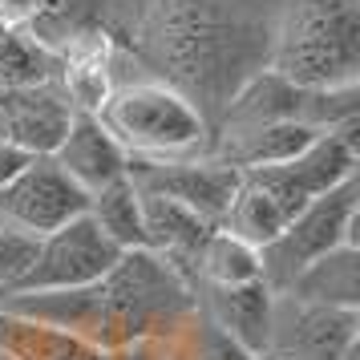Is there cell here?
Instances as JSON below:
<instances>
[{"mask_svg":"<svg viewBox=\"0 0 360 360\" xmlns=\"http://www.w3.org/2000/svg\"><path fill=\"white\" fill-rule=\"evenodd\" d=\"M279 0H126L117 45L214 130L231 98L267 69Z\"/></svg>","mask_w":360,"mask_h":360,"instance_id":"obj_1","label":"cell"},{"mask_svg":"<svg viewBox=\"0 0 360 360\" xmlns=\"http://www.w3.org/2000/svg\"><path fill=\"white\" fill-rule=\"evenodd\" d=\"M0 308L65 328L101 352H130L158 344L166 332L195 311V288L146 247L122 251L117 263L89 288L69 292H17L4 295Z\"/></svg>","mask_w":360,"mask_h":360,"instance_id":"obj_2","label":"cell"},{"mask_svg":"<svg viewBox=\"0 0 360 360\" xmlns=\"http://www.w3.org/2000/svg\"><path fill=\"white\" fill-rule=\"evenodd\" d=\"M267 69L295 89L360 85V0H279Z\"/></svg>","mask_w":360,"mask_h":360,"instance_id":"obj_3","label":"cell"},{"mask_svg":"<svg viewBox=\"0 0 360 360\" xmlns=\"http://www.w3.org/2000/svg\"><path fill=\"white\" fill-rule=\"evenodd\" d=\"M98 122L130 162H182L211 154V126L179 89L134 73L114 85Z\"/></svg>","mask_w":360,"mask_h":360,"instance_id":"obj_4","label":"cell"},{"mask_svg":"<svg viewBox=\"0 0 360 360\" xmlns=\"http://www.w3.org/2000/svg\"><path fill=\"white\" fill-rule=\"evenodd\" d=\"M356 227H360V174L324 191L320 198H311L308 207H300L276 239L259 247V279L271 292H283L320 255L336 251V247H360Z\"/></svg>","mask_w":360,"mask_h":360,"instance_id":"obj_5","label":"cell"},{"mask_svg":"<svg viewBox=\"0 0 360 360\" xmlns=\"http://www.w3.org/2000/svg\"><path fill=\"white\" fill-rule=\"evenodd\" d=\"M352 348H360V308H332L276 292L259 360H344Z\"/></svg>","mask_w":360,"mask_h":360,"instance_id":"obj_6","label":"cell"},{"mask_svg":"<svg viewBox=\"0 0 360 360\" xmlns=\"http://www.w3.org/2000/svg\"><path fill=\"white\" fill-rule=\"evenodd\" d=\"M356 174H360L356 130L320 134L311 146H304L295 158H288V162L243 170V179L251 182V186H259L288 219H292L300 207H308L311 198H320L324 191H332V186H340V182H348V179H356Z\"/></svg>","mask_w":360,"mask_h":360,"instance_id":"obj_7","label":"cell"},{"mask_svg":"<svg viewBox=\"0 0 360 360\" xmlns=\"http://www.w3.org/2000/svg\"><path fill=\"white\" fill-rule=\"evenodd\" d=\"M117 251L98 227L94 219L82 214L65 227L49 231L37 239V255L29 276L20 279V292H69V288H89L98 283L110 267L117 263ZM17 295V292H13Z\"/></svg>","mask_w":360,"mask_h":360,"instance_id":"obj_8","label":"cell"},{"mask_svg":"<svg viewBox=\"0 0 360 360\" xmlns=\"http://www.w3.org/2000/svg\"><path fill=\"white\" fill-rule=\"evenodd\" d=\"M85 207H89V195H82L53 158H33L0 191V223L29 231L37 239L82 219Z\"/></svg>","mask_w":360,"mask_h":360,"instance_id":"obj_9","label":"cell"},{"mask_svg":"<svg viewBox=\"0 0 360 360\" xmlns=\"http://www.w3.org/2000/svg\"><path fill=\"white\" fill-rule=\"evenodd\" d=\"M126 174L138 191L174 198L211 223H223L227 202L239 186V170H231L227 162H219L211 154L182 158V162H130Z\"/></svg>","mask_w":360,"mask_h":360,"instance_id":"obj_10","label":"cell"},{"mask_svg":"<svg viewBox=\"0 0 360 360\" xmlns=\"http://www.w3.org/2000/svg\"><path fill=\"white\" fill-rule=\"evenodd\" d=\"M73 122V105L61 94L57 77L0 94V138L29 150L33 158H49Z\"/></svg>","mask_w":360,"mask_h":360,"instance_id":"obj_11","label":"cell"},{"mask_svg":"<svg viewBox=\"0 0 360 360\" xmlns=\"http://www.w3.org/2000/svg\"><path fill=\"white\" fill-rule=\"evenodd\" d=\"M49 158L61 166V174L82 195H98L110 182L126 179V170H130V158L122 154V146L105 134V126L94 114H73L65 138L57 142Z\"/></svg>","mask_w":360,"mask_h":360,"instance_id":"obj_12","label":"cell"},{"mask_svg":"<svg viewBox=\"0 0 360 360\" xmlns=\"http://www.w3.org/2000/svg\"><path fill=\"white\" fill-rule=\"evenodd\" d=\"M271 300H276V292L263 279L235 283V288H195V308L223 336L247 348L251 356H263L267 324H271Z\"/></svg>","mask_w":360,"mask_h":360,"instance_id":"obj_13","label":"cell"},{"mask_svg":"<svg viewBox=\"0 0 360 360\" xmlns=\"http://www.w3.org/2000/svg\"><path fill=\"white\" fill-rule=\"evenodd\" d=\"M0 356L4 360H114L82 336L45 320H29L17 311L0 308Z\"/></svg>","mask_w":360,"mask_h":360,"instance_id":"obj_14","label":"cell"},{"mask_svg":"<svg viewBox=\"0 0 360 360\" xmlns=\"http://www.w3.org/2000/svg\"><path fill=\"white\" fill-rule=\"evenodd\" d=\"M283 292L300 295V300H311V304L360 308V247H336V251L320 255Z\"/></svg>","mask_w":360,"mask_h":360,"instance_id":"obj_15","label":"cell"},{"mask_svg":"<svg viewBox=\"0 0 360 360\" xmlns=\"http://www.w3.org/2000/svg\"><path fill=\"white\" fill-rule=\"evenodd\" d=\"M251 279H259V251L235 239L231 231L214 227L191 263V288H235Z\"/></svg>","mask_w":360,"mask_h":360,"instance_id":"obj_16","label":"cell"},{"mask_svg":"<svg viewBox=\"0 0 360 360\" xmlns=\"http://www.w3.org/2000/svg\"><path fill=\"white\" fill-rule=\"evenodd\" d=\"M85 214L94 219V227H98L117 251H138V247H146V231H142V195H138V186L130 182V174L110 182V186L98 191V195H89Z\"/></svg>","mask_w":360,"mask_h":360,"instance_id":"obj_17","label":"cell"},{"mask_svg":"<svg viewBox=\"0 0 360 360\" xmlns=\"http://www.w3.org/2000/svg\"><path fill=\"white\" fill-rule=\"evenodd\" d=\"M146 348L154 352V360H259L231 336H223L198 308L174 332H166L158 344H146Z\"/></svg>","mask_w":360,"mask_h":360,"instance_id":"obj_18","label":"cell"},{"mask_svg":"<svg viewBox=\"0 0 360 360\" xmlns=\"http://www.w3.org/2000/svg\"><path fill=\"white\" fill-rule=\"evenodd\" d=\"M57 69H61V61L49 49H41L29 33H20V29L0 20V94L53 82Z\"/></svg>","mask_w":360,"mask_h":360,"instance_id":"obj_19","label":"cell"},{"mask_svg":"<svg viewBox=\"0 0 360 360\" xmlns=\"http://www.w3.org/2000/svg\"><path fill=\"white\" fill-rule=\"evenodd\" d=\"M37 255V235L0 223V300L20 292V279L29 276Z\"/></svg>","mask_w":360,"mask_h":360,"instance_id":"obj_20","label":"cell"},{"mask_svg":"<svg viewBox=\"0 0 360 360\" xmlns=\"http://www.w3.org/2000/svg\"><path fill=\"white\" fill-rule=\"evenodd\" d=\"M29 162H33V154H29V150H20V146H13V142H4V138H0V191L17 179Z\"/></svg>","mask_w":360,"mask_h":360,"instance_id":"obj_21","label":"cell"},{"mask_svg":"<svg viewBox=\"0 0 360 360\" xmlns=\"http://www.w3.org/2000/svg\"><path fill=\"white\" fill-rule=\"evenodd\" d=\"M114 360H154V352L150 348H130V352H117Z\"/></svg>","mask_w":360,"mask_h":360,"instance_id":"obj_22","label":"cell"},{"mask_svg":"<svg viewBox=\"0 0 360 360\" xmlns=\"http://www.w3.org/2000/svg\"><path fill=\"white\" fill-rule=\"evenodd\" d=\"M344 360H360V348H352V352H348V356H344Z\"/></svg>","mask_w":360,"mask_h":360,"instance_id":"obj_23","label":"cell"},{"mask_svg":"<svg viewBox=\"0 0 360 360\" xmlns=\"http://www.w3.org/2000/svg\"><path fill=\"white\" fill-rule=\"evenodd\" d=\"M0 360H4V356H0Z\"/></svg>","mask_w":360,"mask_h":360,"instance_id":"obj_24","label":"cell"}]
</instances>
